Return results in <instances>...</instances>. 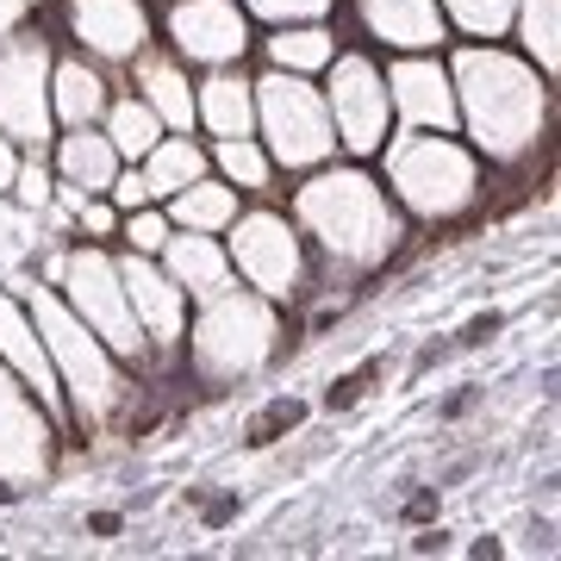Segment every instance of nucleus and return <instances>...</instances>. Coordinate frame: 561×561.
<instances>
[{
	"label": "nucleus",
	"instance_id": "nucleus-1",
	"mask_svg": "<svg viewBox=\"0 0 561 561\" xmlns=\"http://www.w3.org/2000/svg\"><path fill=\"white\" fill-rule=\"evenodd\" d=\"M449 88L456 131L474 144L486 169H530L556 138V81L505 38H449Z\"/></svg>",
	"mask_w": 561,
	"mask_h": 561
},
{
	"label": "nucleus",
	"instance_id": "nucleus-2",
	"mask_svg": "<svg viewBox=\"0 0 561 561\" xmlns=\"http://www.w3.org/2000/svg\"><path fill=\"white\" fill-rule=\"evenodd\" d=\"M287 219L300 225L312 268H324L337 280L387 275L405 256V238H412V225L393 206L387 181L375 175V162H356V157H331L319 169L294 175Z\"/></svg>",
	"mask_w": 561,
	"mask_h": 561
},
{
	"label": "nucleus",
	"instance_id": "nucleus-3",
	"mask_svg": "<svg viewBox=\"0 0 561 561\" xmlns=\"http://www.w3.org/2000/svg\"><path fill=\"white\" fill-rule=\"evenodd\" d=\"M25 312H32V324H38V337H44V356L57 368L62 419H69L76 437H106L119 419L138 412V375L62 306L57 287H44V280L25 287Z\"/></svg>",
	"mask_w": 561,
	"mask_h": 561
},
{
	"label": "nucleus",
	"instance_id": "nucleus-4",
	"mask_svg": "<svg viewBox=\"0 0 561 561\" xmlns=\"http://www.w3.org/2000/svg\"><path fill=\"white\" fill-rule=\"evenodd\" d=\"M280 356H287V312L268 294L231 280L219 294L194 300L175 362L206 393H225V387H243V381H256V375H268Z\"/></svg>",
	"mask_w": 561,
	"mask_h": 561
},
{
	"label": "nucleus",
	"instance_id": "nucleus-5",
	"mask_svg": "<svg viewBox=\"0 0 561 561\" xmlns=\"http://www.w3.org/2000/svg\"><path fill=\"white\" fill-rule=\"evenodd\" d=\"M375 175L387 181L405 225H461L486 206V169L461 131H393L375 150Z\"/></svg>",
	"mask_w": 561,
	"mask_h": 561
},
{
	"label": "nucleus",
	"instance_id": "nucleus-6",
	"mask_svg": "<svg viewBox=\"0 0 561 561\" xmlns=\"http://www.w3.org/2000/svg\"><path fill=\"white\" fill-rule=\"evenodd\" d=\"M225 238V256H231V275L243 287L268 294L275 306H294L312 294V250H306L300 225L287 219L280 201H243V213L219 231Z\"/></svg>",
	"mask_w": 561,
	"mask_h": 561
},
{
	"label": "nucleus",
	"instance_id": "nucleus-7",
	"mask_svg": "<svg viewBox=\"0 0 561 561\" xmlns=\"http://www.w3.org/2000/svg\"><path fill=\"white\" fill-rule=\"evenodd\" d=\"M250 81H256V138L280 175H306V169L337 157V131L324 113L319 76H287V69L262 62Z\"/></svg>",
	"mask_w": 561,
	"mask_h": 561
},
{
	"label": "nucleus",
	"instance_id": "nucleus-8",
	"mask_svg": "<svg viewBox=\"0 0 561 561\" xmlns=\"http://www.w3.org/2000/svg\"><path fill=\"white\" fill-rule=\"evenodd\" d=\"M319 94H324V113H331V131H337V157L375 162V150L393 138V101H387L381 50L343 38L337 57L324 62Z\"/></svg>",
	"mask_w": 561,
	"mask_h": 561
},
{
	"label": "nucleus",
	"instance_id": "nucleus-9",
	"mask_svg": "<svg viewBox=\"0 0 561 561\" xmlns=\"http://www.w3.org/2000/svg\"><path fill=\"white\" fill-rule=\"evenodd\" d=\"M57 294L62 306L76 312L94 337L113 350V356L138 375L150 368V343H144L138 319H131V300H125V280H119V256H113V243H69V256H62V275H57Z\"/></svg>",
	"mask_w": 561,
	"mask_h": 561
},
{
	"label": "nucleus",
	"instance_id": "nucleus-10",
	"mask_svg": "<svg viewBox=\"0 0 561 561\" xmlns=\"http://www.w3.org/2000/svg\"><path fill=\"white\" fill-rule=\"evenodd\" d=\"M50 62L57 38L44 25H13L0 38V131L20 150H50L57 119H50Z\"/></svg>",
	"mask_w": 561,
	"mask_h": 561
},
{
	"label": "nucleus",
	"instance_id": "nucleus-11",
	"mask_svg": "<svg viewBox=\"0 0 561 561\" xmlns=\"http://www.w3.org/2000/svg\"><path fill=\"white\" fill-rule=\"evenodd\" d=\"M62 419H50L38 393L0 362V500H13L25 486H44L62 461Z\"/></svg>",
	"mask_w": 561,
	"mask_h": 561
},
{
	"label": "nucleus",
	"instance_id": "nucleus-12",
	"mask_svg": "<svg viewBox=\"0 0 561 561\" xmlns=\"http://www.w3.org/2000/svg\"><path fill=\"white\" fill-rule=\"evenodd\" d=\"M157 44L175 50L201 76V69H225V62H250L256 25H250V13H243L238 0H162Z\"/></svg>",
	"mask_w": 561,
	"mask_h": 561
},
{
	"label": "nucleus",
	"instance_id": "nucleus-13",
	"mask_svg": "<svg viewBox=\"0 0 561 561\" xmlns=\"http://www.w3.org/2000/svg\"><path fill=\"white\" fill-rule=\"evenodd\" d=\"M57 20L69 50L94 57L101 69L125 62L157 44V7L150 0H57Z\"/></svg>",
	"mask_w": 561,
	"mask_h": 561
},
{
	"label": "nucleus",
	"instance_id": "nucleus-14",
	"mask_svg": "<svg viewBox=\"0 0 561 561\" xmlns=\"http://www.w3.org/2000/svg\"><path fill=\"white\" fill-rule=\"evenodd\" d=\"M113 256H119V280H125V300H131V319H138L144 343H150V362H175L194 300L162 275L157 256H138V250H113Z\"/></svg>",
	"mask_w": 561,
	"mask_h": 561
},
{
	"label": "nucleus",
	"instance_id": "nucleus-15",
	"mask_svg": "<svg viewBox=\"0 0 561 561\" xmlns=\"http://www.w3.org/2000/svg\"><path fill=\"white\" fill-rule=\"evenodd\" d=\"M387 62V101H393V131H456V88L443 50H400Z\"/></svg>",
	"mask_w": 561,
	"mask_h": 561
},
{
	"label": "nucleus",
	"instance_id": "nucleus-16",
	"mask_svg": "<svg viewBox=\"0 0 561 561\" xmlns=\"http://www.w3.org/2000/svg\"><path fill=\"white\" fill-rule=\"evenodd\" d=\"M350 7V32L356 44L400 57V50H443L449 25H443L437 0H343Z\"/></svg>",
	"mask_w": 561,
	"mask_h": 561
},
{
	"label": "nucleus",
	"instance_id": "nucleus-17",
	"mask_svg": "<svg viewBox=\"0 0 561 561\" xmlns=\"http://www.w3.org/2000/svg\"><path fill=\"white\" fill-rule=\"evenodd\" d=\"M0 362L38 393V405L50 412V419H62L57 368H50V356H44V337H38V324H32V312H25V294H7V287H0ZM62 431H69V419H62Z\"/></svg>",
	"mask_w": 561,
	"mask_h": 561
},
{
	"label": "nucleus",
	"instance_id": "nucleus-18",
	"mask_svg": "<svg viewBox=\"0 0 561 561\" xmlns=\"http://www.w3.org/2000/svg\"><path fill=\"white\" fill-rule=\"evenodd\" d=\"M119 88H131L169 131H194V69H187L175 50H162V44L138 50V57L125 62Z\"/></svg>",
	"mask_w": 561,
	"mask_h": 561
},
{
	"label": "nucleus",
	"instance_id": "nucleus-19",
	"mask_svg": "<svg viewBox=\"0 0 561 561\" xmlns=\"http://www.w3.org/2000/svg\"><path fill=\"white\" fill-rule=\"evenodd\" d=\"M194 131L206 144L256 131V81H250L243 62H225V69H201L194 76Z\"/></svg>",
	"mask_w": 561,
	"mask_h": 561
},
{
	"label": "nucleus",
	"instance_id": "nucleus-20",
	"mask_svg": "<svg viewBox=\"0 0 561 561\" xmlns=\"http://www.w3.org/2000/svg\"><path fill=\"white\" fill-rule=\"evenodd\" d=\"M113 88H119L113 69H101L81 50H57V62H50V119H57V131L62 125H101Z\"/></svg>",
	"mask_w": 561,
	"mask_h": 561
},
{
	"label": "nucleus",
	"instance_id": "nucleus-21",
	"mask_svg": "<svg viewBox=\"0 0 561 561\" xmlns=\"http://www.w3.org/2000/svg\"><path fill=\"white\" fill-rule=\"evenodd\" d=\"M44 157H50V175L62 187H81V194H106L113 175H119V162H125L101 125H62Z\"/></svg>",
	"mask_w": 561,
	"mask_h": 561
},
{
	"label": "nucleus",
	"instance_id": "nucleus-22",
	"mask_svg": "<svg viewBox=\"0 0 561 561\" xmlns=\"http://www.w3.org/2000/svg\"><path fill=\"white\" fill-rule=\"evenodd\" d=\"M157 262L187 300H206V294H219V287L238 280L231 275V256H225V238H213V231H169Z\"/></svg>",
	"mask_w": 561,
	"mask_h": 561
},
{
	"label": "nucleus",
	"instance_id": "nucleus-23",
	"mask_svg": "<svg viewBox=\"0 0 561 561\" xmlns=\"http://www.w3.org/2000/svg\"><path fill=\"white\" fill-rule=\"evenodd\" d=\"M337 25L331 20H294V25H262L256 50L268 69H287V76H324V62L337 57Z\"/></svg>",
	"mask_w": 561,
	"mask_h": 561
},
{
	"label": "nucleus",
	"instance_id": "nucleus-24",
	"mask_svg": "<svg viewBox=\"0 0 561 561\" xmlns=\"http://www.w3.org/2000/svg\"><path fill=\"white\" fill-rule=\"evenodd\" d=\"M162 213H169V225H175V231H213V238H219L225 225L243 213V194L231 187V181H219L213 169H206L201 181H187L181 194H169V201H162Z\"/></svg>",
	"mask_w": 561,
	"mask_h": 561
},
{
	"label": "nucleus",
	"instance_id": "nucleus-25",
	"mask_svg": "<svg viewBox=\"0 0 561 561\" xmlns=\"http://www.w3.org/2000/svg\"><path fill=\"white\" fill-rule=\"evenodd\" d=\"M206 162H213V175L231 181L243 201H275V181L280 169L268 162V150H262L256 131H243V138H213L206 144Z\"/></svg>",
	"mask_w": 561,
	"mask_h": 561
},
{
	"label": "nucleus",
	"instance_id": "nucleus-26",
	"mask_svg": "<svg viewBox=\"0 0 561 561\" xmlns=\"http://www.w3.org/2000/svg\"><path fill=\"white\" fill-rule=\"evenodd\" d=\"M138 169H144V181H150V194L169 201V194H181L187 181H201L213 162H206V138H201V131H162Z\"/></svg>",
	"mask_w": 561,
	"mask_h": 561
},
{
	"label": "nucleus",
	"instance_id": "nucleus-27",
	"mask_svg": "<svg viewBox=\"0 0 561 561\" xmlns=\"http://www.w3.org/2000/svg\"><path fill=\"white\" fill-rule=\"evenodd\" d=\"M512 50L537 62L542 76H561V0H518L512 7V32H505Z\"/></svg>",
	"mask_w": 561,
	"mask_h": 561
},
{
	"label": "nucleus",
	"instance_id": "nucleus-28",
	"mask_svg": "<svg viewBox=\"0 0 561 561\" xmlns=\"http://www.w3.org/2000/svg\"><path fill=\"white\" fill-rule=\"evenodd\" d=\"M101 131L113 138V150H119L125 162H144L150 157V144H157L169 125H162L131 88H113V101H106V113H101Z\"/></svg>",
	"mask_w": 561,
	"mask_h": 561
},
{
	"label": "nucleus",
	"instance_id": "nucleus-29",
	"mask_svg": "<svg viewBox=\"0 0 561 561\" xmlns=\"http://www.w3.org/2000/svg\"><path fill=\"white\" fill-rule=\"evenodd\" d=\"M518 0H437L449 38H505Z\"/></svg>",
	"mask_w": 561,
	"mask_h": 561
},
{
	"label": "nucleus",
	"instance_id": "nucleus-30",
	"mask_svg": "<svg viewBox=\"0 0 561 561\" xmlns=\"http://www.w3.org/2000/svg\"><path fill=\"white\" fill-rule=\"evenodd\" d=\"M169 213L162 206H138V213H119V238H113V250H138V256H157L162 243H169Z\"/></svg>",
	"mask_w": 561,
	"mask_h": 561
},
{
	"label": "nucleus",
	"instance_id": "nucleus-31",
	"mask_svg": "<svg viewBox=\"0 0 561 561\" xmlns=\"http://www.w3.org/2000/svg\"><path fill=\"white\" fill-rule=\"evenodd\" d=\"M243 13H250V25H294V20H337L343 0H238Z\"/></svg>",
	"mask_w": 561,
	"mask_h": 561
},
{
	"label": "nucleus",
	"instance_id": "nucleus-32",
	"mask_svg": "<svg viewBox=\"0 0 561 561\" xmlns=\"http://www.w3.org/2000/svg\"><path fill=\"white\" fill-rule=\"evenodd\" d=\"M50 187H57V175H50V157H44V150H25V157H20V175H13V187H7V194H13L25 213H44V206H50Z\"/></svg>",
	"mask_w": 561,
	"mask_h": 561
},
{
	"label": "nucleus",
	"instance_id": "nucleus-33",
	"mask_svg": "<svg viewBox=\"0 0 561 561\" xmlns=\"http://www.w3.org/2000/svg\"><path fill=\"white\" fill-rule=\"evenodd\" d=\"M306 419V405L300 400H287V393H280V400H268L256 412V419L243 424V443H250V449H262V443H275V437H287V431H294V424Z\"/></svg>",
	"mask_w": 561,
	"mask_h": 561
},
{
	"label": "nucleus",
	"instance_id": "nucleus-34",
	"mask_svg": "<svg viewBox=\"0 0 561 561\" xmlns=\"http://www.w3.org/2000/svg\"><path fill=\"white\" fill-rule=\"evenodd\" d=\"M69 219H76V238L81 243H113V238H119V206L106 201V194H88Z\"/></svg>",
	"mask_w": 561,
	"mask_h": 561
},
{
	"label": "nucleus",
	"instance_id": "nucleus-35",
	"mask_svg": "<svg viewBox=\"0 0 561 561\" xmlns=\"http://www.w3.org/2000/svg\"><path fill=\"white\" fill-rule=\"evenodd\" d=\"M106 201L119 206V213H138V206H162L157 194H150V181H144L138 162H119V175H113V187H106Z\"/></svg>",
	"mask_w": 561,
	"mask_h": 561
},
{
	"label": "nucleus",
	"instance_id": "nucleus-36",
	"mask_svg": "<svg viewBox=\"0 0 561 561\" xmlns=\"http://www.w3.org/2000/svg\"><path fill=\"white\" fill-rule=\"evenodd\" d=\"M368 375H375V368H362V375H343V381L331 387V412H337V405H356L362 393H368Z\"/></svg>",
	"mask_w": 561,
	"mask_h": 561
},
{
	"label": "nucleus",
	"instance_id": "nucleus-37",
	"mask_svg": "<svg viewBox=\"0 0 561 561\" xmlns=\"http://www.w3.org/2000/svg\"><path fill=\"white\" fill-rule=\"evenodd\" d=\"M20 157H25V150H20L13 138H7V131H0V194L13 187V175H20Z\"/></svg>",
	"mask_w": 561,
	"mask_h": 561
},
{
	"label": "nucleus",
	"instance_id": "nucleus-38",
	"mask_svg": "<svg viewBox=\"0 0 561 561\" xmlns=\"http://www.w3.org/2000/svg\"><path fill=\"white\" fill-rule=\"evenodd\" d=\"M32 7H38V0H0V38H7L13 25H25V20H32Z\"/></svg>",
	"mask_w": 561,
	"mask_h": 561
},
{
	"label": "nucleus",
	"instance_id": "nucleus-39",
	"mask_svg": "<svg viewBox=\"0 0 561 561\" xmlns=\"http://www.w3.org/2000/svg\"><path fill=\"white\" fill-rule=\"evenodd\" d=\"M493 331H500V319L486 312V319H474V324H468V331H461V343H486V337H493Z\"/></svg>",
	"mask_w": 561,
	"mask_h": 561
}]
</instances>
